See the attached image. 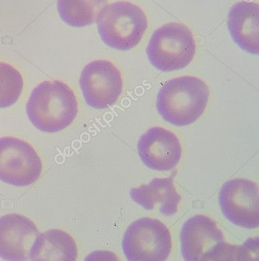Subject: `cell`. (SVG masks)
<instances>
[{"label":"cell","instance_id":"6da1fadb","mask_svg":"<svg viewBox=\"0 0 259 261\" xmlns=\"http://www.w3.org/2000/svg\"><path fill=\"white\" fill-rule=\"evenodd\" d=\"M78 101L69 85L59 80L44 81L35 88L26 105L31 123L39 130L56 133L73 123Z\"/></svg>","mask_w":259,"mask_h":261},{"label":"cell","instance_id":"7a4b0ae2","mask_svg":"<svg viewBox=\"0 0 259 261\" xmlns=\"http://www.w3.org/2000/svg\"><path fill=\"white\" fill-rule=\"evenodd\" d=\"M208 99L207 84L198 77L185 75L172 79L160 88L156 107L165 121L184 126L200 118Z\"/></svg>","mask_w":259,"mask_h":261},{"label":"cell","instance_id":"3957f363","mask_svg":"<svg viewBox=\"0 0 259 261\" xmlns=\"http://www.w3.org/2000/svg\"><path fill=\"white\" fill-rule=\"evenodd\" d=\"M96 21L103 42L120 51L136 47L148 29V18L144 11L130 2L107 5Z\"/></svg>","mask_w":259,"mask_h":261},{"label":"cell","instance_id":"277c9868","mask_svg":"<svg viewBox=\"0 0 259 261\" xmlns=\"http://www.w3.org/2000/svg\"><path fill=\"white\" fill-rule=\"evenodd\" d=\"M180 243L186 261L237 260V246L226 243L217 224L203 215L192 216L183 224Z\"/></svg>","mask_w":259,"mask_h":261},{"label":"cell","instance_id":"5b68a950","mask_svg":"<svg viewBox=\"0 0 259 261\" xmlns=\"http://www.w3.org/2000/svg\"><path fill=\"white\" fill-rule=\"evenodd\" d=\"M146 51L155 69L172 72L186 67L192 61L196 42L189 28L180 23H167L154 32Z\"/></svg>","mask_w":259,"mask_h":261},{"label":"cell","instance_id":"8992f818","mask_svg":"<svg viewBox=\"0 0 259 261\" xmlns=\"http://www.w3.org/2000/svg\"><path fill=\"white\" fill-rule=\"evenodd\" d=\"M122 248L129 261L166 260L172 249L170 232L159 219L141 218L125 231Z\"/></svg>","mask_w":259,"mask_h":261},{"label":"cell","instance_id":"52a82bcc","mask_svg":"<svg viewBox=\"0 0 259 261\" xmlns=\"http://www.w3.org/2000/svg\"><path fill=\"white\" fill-rule=\"evenodd\" d=\"M42 169L41 158L27 142L0 138V180L12 186H29L38 180Z\"/></svg>","mask_w":259,"mask_h":261},{"label":"cell","instance_id":"ba28073f","mask_svg":"<svg viewBox=\"0 0 259 261\" xmlns=\"http://www.w3.org/2000/svg\"><path fill=\"white\" fill-rule=\"evenodd\" d=\"M79 86L85 102L95 109H105L117 102L123 92L121 72L112 62L98 60L82 69Z\"/></svg>","mask_w":259,"mask_h":261},{"label":"cell","instance_id":"9c48e42d","mask_svg":"<svg viewBox=\"0 0 259 261\" xmlns=\"http://www.w3.org/2000/svg\"><path fill=\"white\" fill-rule=\"evenodd\" d=\"M218 201L223 216L234 225L258 228V188L255 182L243 178L228 180L220 188Z\"/></svg>","mask_w":259,"mask_h":261},{"label":"cell","instance_id":"30bf717a","mask_svg":"<svg viewBox=\"0 0 259 261\" xmlns=\"http://www.w3.org/2000/svg\"><path fill=\"white\" fill-rule=\"evenodd\" d=\"M138 155L148 168L168 171L175 168L182 157V146L175 134L160 126L150 128L137 143Z\"/></svg>","mask_w":259,"mask_h":261},{"label":"cell","instance_id":"8fae6325","mask_svg":"<svg viewBox=\"0 0 259 261\" xmlns=\"http://www.w3.org/2000/svg\"><path fill=\"white\" fill-rule=\"evenodd\" d=\"M40 231L28 218L18 213L0 217V257L12 261L29 260L31 248Z\"/></svg>","mask_w":259,"mask_h":261},{"label":"cell","instance_id":"7c38bea8","mask_svg":"<svg viewBox=\"0 0 259 261\" xmlns=\"http://www.w3.org/2000/svg\"><path fill=\"white\" fill-rule=\"evenodd\" d=\"M258 3L239 2L231 7L227 28L234 42L243 51L252 55L259 53Z\"/></svg>","mask_w":259,"mask_h":261},{"label":"cell","instance_id":"4fadbf2b","mask_svg":"<svg viewBox=\"0 0 259 261\" xmlns=\"http://www.w3.org/2000/svg\"><path fill=\"white\" fill-rule=\"evenodd\" d=\"M130 197L146 210H154L158 204L160 213L166 216L177 214L181 202V196L177 192L174 180L170 177H155L147 185L132 188Z\"/></svg>","mask_w":259,"mask_h":261},{"label":"cell","instance_id":"5bb4252c","mask_svg":"<svg viewBox=\"0 0 259 261\" xmlns=\"http://www.w3.org/2000/svg\"><path fill=\"white\" fill-rule=\"evenodd\" d=\"M78 248L73 238L60 229L39 233L31 248L29 260L35 261H74Z\"/></svg>","mask_w":259,"mask_h":261},{"label":"cell","instance_id":"9a60e30c","mask_svg":"<svg viewBox=\"0 0 259 261\" xmlns=\"http://www.w3.org/2000/svg\"><path fill=\"white\" fill-rule=\"evenodd\" d=\"M107 3L108 0H57V11L67 25L83 28L95 23Z\"/></svg>","mask_w":259,"mask_h":261},{"label":"cell","instance_id":"2e32d148","mask_svg":"<svg viewBox=\"0 0 259 261\" xmlns=\"http://www.w3.org/2000/svg\"><path fill=\"white\" fill-rule=\"evenodd\" d=\"M23 87L24 80L19 71L9 63L0 62V108L15 105Z\"/></svg>","mask_w":259,"mask_h":261}]
</instances>
